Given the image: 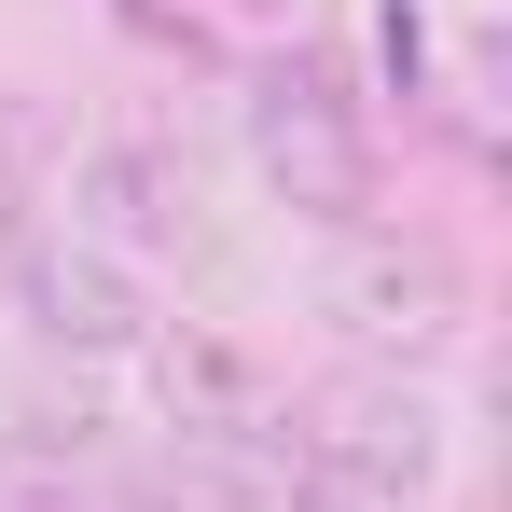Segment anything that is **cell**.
<instances>
[{
  "label": "cell",
  "mask_w": 512,
  "mask_h": 512,
  "mask_svg": "<svg viewBox=\"0 0 512 512\" xmlns=\"http://www.w3.org/2000/svg\"><path fill=\"white\" fill-rule=\"evenodd\" d=\"M250 167H263V194L305 208V222H360V208H374V139H360L346 84L305 70V56H277L250 84Z\"/></svg>",
  "instance_id": "6da1fadb"
},
{
  "label": "cell",
  "mask_w": 512,
  "mask_h": 512,
  "mask_svg": "<svg viewBox=\"0 0 512 512\" xmlns=\"http://www.w3.org/2000/svg\"><path fill=\"white\" fill-rule=\"evenodd\" d=\"M305 443V471H319V499H429V471H443V416H429L416 374H346L319 388V416L291 429Z\"/></svg>",
  "instance_id": "3957f363"
},
{
  "label": "cell",
  "mask_w": 512,
  "mask_h": 512,
  "mask_svg": "<svg viewBox=\"0 0 512 512\" xmlns=\"http://www.w3.org/2000/svg\"><path fill=\"white\" fill-rule=\"evenodd\" d=\"M70 208H84L70 236H97L111 263L194 236V180H180V153H153V139H97L84 167H70Z\"/></svg>",
  "instance_id": "8992f818"
},
{
  "label": "cell",
  "mask_w": 512,
  "mask_h": 512,
  "mask_svg": "<svg viewBox=\"0 0 512 512\" xmlns=\"http://www.w3.org/2000/svg\"><path fill=\"white\" fill-rule=\"evenodd\" d=\"M457 319H471V277H457L443 236H346V263H333V333L360 346L374 374L443 360Z\"/></svg>",
  "instance_id": "7a4b0ae2"
},
{
  "label": "cell",
  "mask_w": 512,
  "mask_h": 512,
  "mask_svg": "<svg viewBox=\"0 0 512 512\" xmlns=\"http://www.w3.org/2000/svg\"><path fill=\"white\" fill-rule=\"evenodd\" d=\"M0 512H97L56 443H0Z\"/></svg>",
  "instance_id": "52a82bcc"
},
{
  "label": "cell",
  "mask_w": 512,
  "mask_h": 512,
  "mask_svg": "<svg viewBox=\"0 0 512 512\" xmlns=\"http://www.w3.org/2000/svg\"><path fill=\"white\" fill-rule=\"evenodd\" d=\"M14 319L42 346H70V360H139L153 291H139V263H111L97 236H28L14 250Z\"/></svg>",
  "instance_id": "277c9868"
},
{
  "label": "cell",
  "mask_w": 512,
  "mask_h": 512,
  "mask_svg": "<svg viewBox=\"0 0 512 512\" xmlns=\"http://www.w3.org/2000/svg\"><path fill=\"white\" fill-rule=\"evenodd\" d=\"M139 374H153V416L180 443H222V429H277V374L222 319H153L139 333Z\"/></svg>",
  "instance_id": "5b68a950"
}]
</instances>
